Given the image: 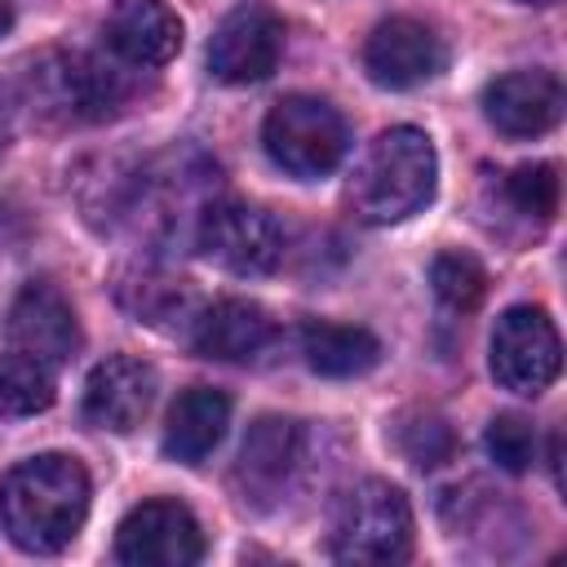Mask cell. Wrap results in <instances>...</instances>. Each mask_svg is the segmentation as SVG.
<instances>
[{
	"mask_svg": "<svg viewBox=\"0 0 567 567\" xmlns=\"http://www.w3.org/2000/svg\"><path fill=\"white\" fill-rule=\"evenodd\" d=\"M89 514V474L75 456L44 452L18 461L0 478V523L13 545L31 554H58L75 540Z\"/></svg>",
	"mask_w": 567,
	"mask_h": 567,
	"instance_id": "cell-1",
	"label": "cell"
},
{
	"mask_svg": "<svg viewBox=\"0 0 567 567\" xmlns=\"http://www.w3.org/2000/svg\"><path fill=\"white\" fill-rule=\"evenodd\" d=\"M434 177H439L434 142L421 128L399 124V128H385L368 146L350 182V204L368 226H390V221L412 217L421 204H430Z\"/></svg>",
	"mask_w": 567,
	"mask_h": 567,
	"instance_id": "cell-2",
	"label": "cell"
},
{
	"mask_svg": "<svg viewBox=\"0 0 567 567\" xmlns=\"http://www.w3.org/2000/svg\"><path fill=\"white\" fill-rule=\"evenodd\" d=\"M412 549L408 496L385 478L350 487L332 518V554L341 563H399Z\"/></svg>",
	"mask_w": 567,
	"mask_h": 567,
	"instance_id": "cell-3",
	"label": "cell"
},
{
	"mask_svg": "<svg viewBox=\"0 0 567 567\" xmlns=\"http://www.w3.org/2000/svg\"><path fill=\"white\" fill-rule=\"evenodd\" d=\"M261 142H266V155L284 173L319 177L341 164L350 133H346V120L337 115V106H328L323 97L292 93L270 106V115L261 124Z\"/></svg>",
	"mask_w": 567,
	"mask_h": 567,
	"instance_id": "cell-4",
	"label": "cell"
},
{
	"mask_svg": "<svg viewBox=\"0 0 567 567\" xmlns=\"http://www.w3.org/2000/svg\"><path fill=\"white\" fill-rule=\"evenodd\" d=\"M31 93L35 106L53 120L97 124L124 106L128 84L93 53H44L40 62H31Z\"/></svg>",
	"mask_w": 567,
	"mask_h": 567,
	"instance_id": "cell-5",
	"label": "cell"
},
{
	"mask_svg": "<svg viewBox=\"0 0 567 567\" xmlns=\"http://www.w3.org/2000/svg\"><path fill=\"white\" fill-rule=\"evenodd\" d=\"M195 244H199V252L213 266H221L230 275H266L284 257V230H279V221L266 208L239 204V199L208 204L199 213Z\"/></svg>",
	"mask_w": 567,
	"mask_h": 567,
	"instance_id": "cell-6",
	"label": "cell"
},
{
	"mask_svg": "<svg viewBox=\"0 0 567 567\" xmlns=\"http://www.w3.org/2000/svg\"><path fill=\"white\" fill-rule=\"evenodd\" d=\"M563 363V341L540 306H509L492 332V377L514 394H540Z\"/></svg>",
	"mask_w": 567,
	"mask_h": 567,
	"instance_id": "cell-7",
	"label": "cell"
},
{
	"mask_svg": "<svg viewBox=\"0 0 567 567\" xmlns=\"http://www.w3.org/2000/svg\"><path fill=\"white\" fill-rule=\"evenodd\" d=\"M115 558L128 567H190L204 558V532L182 501H142L115 532Z\"/></svg>",
	"mask_w": 567,
	"mask_h": 567,
	"instance_id": "cell-8",
	"label": "cell"
},
{
	"mask_svg": "<svg viewBox=\"0 0 567 567\" xmlns=\"http://www.w3.org/2000/svg\"><path fill=\"white\" fill-rule=\"evenodd\" d=\"M284 53V22L266 4H239L230 9L213 40H208V71L221 84H257L279 66Z\"/></svg>",
	"mask_w": 567,
	"mask_h": 567,
	"instance_id": "cell-9",
	"label": "cell"
},
{
	"mask_svg": "<svg viewBox=\"0 0 567 567\" xmlns=\"http://www.w3.org/2000/svg\"><path fill=\"white\" fill-rule=\"evenodd\" d=\"M301 456H306V434L297 421H288V416L252 421V430L239 447V461H235V483H239L244 505H257V509L275 505L292 487Z\"/></svg>",
	"mask_w": 567,
	"mask_h": 567,
	"instance_id": "cell-10",
	"label": "cell"
},
{
	"mask_svg": "<svg viewBox=\"0 0 567 567\" xmlns=\"http://www.w3.org/2000/svg\"><path fill=\"white\" fill-rule=\"evenodd\" d=\"M4 337L13 350L58 368L66 363L75 350H80V323H75V310L71 301L53 288V284H27L9 315H4Z\"/></svg>",
	"mask_w": 567,
	"mask_h": 567,
	"instance_id": "cell-11",
	"label": "cell"
},
{
	"mask_svg": "<svg viewBox=\"0 0 567 567\" xmlns=\"http://www.w3.org/2000/svg\"><path fill=\"white\" fill-rule=\"evenodd\" d=\"M443 62H447L443 40L425 22H416V18H390L363 44V71L381 89L425 84V80H434L443 71Z\"/></svg>",
	"mask_w": 567,
	"mask_h": 567,
	"instance_id": "cell-12",
	"label": "cell"
},
{
	"mask_svg": "<svg viewBox=\"0 0 567 567\" xmlns=\"http://www.w3.org/2000/svg\"><path fill=\"white\" fill-rule=\"evenodd\" d=\"M483 111L505 137H540L563 115V84L554 71H505L483 89Z\"/></svg>",
	"mask_w": 567,
	"mask_h": 567,
	"instance_id": "cell-13",
	"label": "cell"
},
{
	"mask_svg": "<svg viewBox=\"0 0 567 567\" xmlns=\"http://www.w3.org/2000/svg\"><path fill=\"white\" fill-rule=\"evenodd\" d=\"M151 399H155V368L133 359V354H111L89 372L84 416L102 430L128 434V430L142 425Z\"/></svg>",
	"mask_w": 567,
	"mask_h": 567,
	"instance_id": "cell-14",
	"label": "cell"
},
{
	"mask_svg": "<svg viewBox=\"0 0 567 567\" xmlns=\"http://www.w3.org/2000/svg\"><path fill=\"white\" fill-rule=\"evenodd\" d=\"M106 44L133 66H164L182 49V18L159 0H115L106 13Z\"/></svg>",
	"mask_w": 567,
	"mask_h": 567,
	"instance_id": "cell-15",
	"label": "cell"
},
{
	"mask_svg": "<svg viewBox=\"0 0 567 567\" xmlns=\"http://www.w3.org/2000/svg\"><path fill=\"white\" fill-rule=\"evenodd\" d=\"M270 341H275L270 315L252 301H239V297L213 301L190 328V346L204 359H221V363H248L261 350H270Z\"/></svg>",
	"mask_w": 567,
	"mask_h": 567,
	"instance_id": "cell-16",
	"label": "cell"
},
{
	"mask_svg": "<svg viewBox=\"0 0 567 567\" xmlns=\"http://www.w3.org/2000/svg\"><path fill=\"white\" fill-rule=\"evenodd\" d=\"M226 425H230V399L221 390H213V385H190L168 408L164 452L173 461H182V465H199L221 443Z\"/></svg>",
	"mask_w": 567,
	"mask_h": 567,
	"instance_id": "cell-17",
	"label": "cell"
},
{
	"mask_svg": "<svg viewBox=\"0 0 567 567\" xmlns=\"http://www.w3.org/2000/svg\"><path fill=\"white\" fill-rule=\"evenodd\" d=\"M301 354L319 377H359V372L377 368L381 341L368 328H354V323L310 319L301 328Z\"/></svg>",
	"mask_w": 567,
	"mask_h": 567,
	"instance_id": "cell-18",
	"label": "cell"
},
{
	"mask_svg": "<svg viewBox=\"0 0 567 567\" xmlns=\"http://www.w3.org/2000/svg\"><path fill=\"white\" fill-rule=\"evenodd\" d=\"M53 403V372L49 363L13 350L0 354V416H35Z\"/></svg>",
	"mask_w": 567,
	"mask_h": 567,
	"instance_id": "cell-19",
	"label": "cell"
},
{
	"mask_svg": "<svg viewBox=\"0 0 567 567\" xmlns=\"http://www.w3.org/2000/svg\"><path fill=\"white\" fill-rule=\"evenodd\" d=\"M394 447L416 465V470H439L456 456V434L439 412H403L394 425Z\"/></svg>",
	"mask_w": 567,
	"mask_h": 567,
	"instance_id": "cell-20",
	"label": "cell"
},
{
	"mask_svg": "<svg viewBox=\"0 0 567 567\" xmlns=\"http://www.w3.org/2000/svg\"><path fill=\"white\" fill-rule=\"evenodd\" d=\"M430 284H434V292H439V301L447 306V310H474L478 301H483V292H487V270L470 257V252H439L434 261H430Z\"/></svg>",
	"mask_w": 567,
	"mask_h": 567,
	"instance_id": "cell-21",
	"label": "cell"
},
{
	"mask_svg": "<svg viewBox=\"0 0 567 567\" xmlns=\"http://www.w3.org/2000/svg\"><path fill=\"white\" fill-rule=\"evenodd\" d=\"M505 199L536 217V221H549L558 213V168L554 164H518L509 177H505Z\"/></svg>",
	"mask_w": 567,
	"mask_h": 567,
	"instance_id": "cell-22",
	"label": "cell"
},
{
	"mask_svg": "<svg viewBox=\"0 0 567 567\" xmlns=\"http://www.w3.org/2000/svg\"><path fill=\"white\" fill-rule=\"evenodd\" d=\"M483 443H487V456H492L501 470H509V474H523V470L536 461V430H532V421L518 416V412L492 416Z\"/></svg>",
	"mask_w": 567,
	"mask_h": 567,
	"instance_id": "cell-23",
	"label": "cell"
},
{
	"mask_svg": "<svg viewBox=\"0 0 567 567\" xmlns=\"http://www.w3.org/2000/svg\"><path fill=\"white\" fill-rule=\"evenodd\" d=\"M120 301H124L137 319H146V323H164L173 310L186 306V288H182V279L146 275V279H137V284H120Z\"/></svg>",
	"mask_w": 567,
	"mask_h": 567,
	"instance_id": "cell-24",
	"label": "cell"
},
{
	"mask_svg": "<svg viewBox=\"0 0 567 567\" xmlns=\"http://www.w3.org/2000/svg\"><path fill=\"white\" fill-rule=\"evenodd\" d=\"M13 27V0H0V35Z\"/></svg>",
	"mask_w": 567,
	"mask_h": 567,
	"instance_id": "cell-25",
	"label": "cell"
},
{
	"mask_svg": "<svg viewBox=\"0 0 567 567\" xmlns=\"http://www.w3.org/2000/svg\"><path fill=\"white\" fill-rule=\"evenodd\" d=\"M9 142V106H4V93H0V151Z\"/></svg>",
	"mask_w": 567,
	"mask_h": 567,
	"instance_id": "cell-26",
	"label": "cell"
},
{
	"mask_svg": "<svg viewBox=\"0 0 567 567\" xmlns=\"http://www.w3.org/2000/svg\"><path fill=\"white\" fill-rule=\"evenodd\" d=\"M523 4H549V0H523Z\"/></svg>",
	"mask_w": 567,
	"mask_h": 567,
	"instance_id": "cell-27",
	"label": "cell"
}]
</instances>
